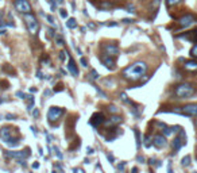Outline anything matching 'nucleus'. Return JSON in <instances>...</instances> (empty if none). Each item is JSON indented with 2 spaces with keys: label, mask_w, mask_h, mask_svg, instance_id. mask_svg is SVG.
<instances>
[{
  "label": "nucleus",
  "mask_w": 197,
  "mask_h": 173,
  "mask_svg": "<svg viewBox=\"0 0 197 173\" xmlns=\"http://www.w3.org/2000/svg\"><path fill=\"white\" fill-rule=\"evenodd\" d=\"M24 99L27 100V110L32 111V108H34V98L32 96H26Z\"/></svg>",
  "instance_id": "obj_18"
},
{
  "label": "nucleus",
  "mask_w": 197,
  "mask_h": 173,
  "mask_svg": "<svg viewBox=\"0 0 197 173\" xmlns=\"http://www.w3.org/2000/svg\"><path fill=\"white\" fill-rule=\"evenodd\" d=\"M59 15H61V18L62 19H66L67 18V11L66 9H59Z\"/></svg>",
  "instance_id": "obj_29"
},
{
  "label": "nucleus",
  "mask_w": 197,
  "mask_h": 173,
  "mask_svg": "<svg viewBox=\"0 0 197 173\" xmlns=\"http://www.w3.org/2000/svg\"><path fill=\"white\" fill-rule=\"evenodd\" d=\"M30 92H34V93H35L36 92V88H30Z\"/></svg>",
  "instance_id": "obj_52"
},
{
  "label": "nucleus",
  "mask_w": 197,
  "mask_h": 173,
  "mask_svg": "<svg viewBox=\"0 0 197 173\" xmlns=\"http://www.w3.org/2000/svg\"><path fill=\"white\" fill-rule=\"evenodd\" d=\"M36 75H38V77H39L40 80H43V79H45V77H43V75H42V72L38 71V73H36Z\"/></svg>",
  "instance_id": "obj_43"
},
{
  "label": "nucleus",
  "mask_w": 197,
  "mask_h": 173,
  "mask_svg": "<svg viewBox=\"0 0 197 173\" xmlns=\"http://www.w3.org/2000/svg\"><path fill=\"white\" fill-rule=\"evenodd\" d=\"M194 93H196V87L190 83H182V84L177 85L174 89V95L178 99H189Z\"/></svg>",
  "instance_id": "obj_3"
},
{
  "label": "nucleus",
  "mask_w": 197,
  "mask_h": 173,
  "mask_svg": "<svg viewBox=\"0 0 197 173\" xmlns=\"http://www.w3.org/2000/svg\"><path fill=\"white\" fill-rule=\"evenodd\" d=\"M55 42H57V45H58V46H63V45H65V42H63V39H62V37H55Z\"/></svg>",
  "instance_id": "obj_28"
},
{
  "label": "nucleus",
  "mask_w": 197,
  "mask_h": 173,
  "mask_svg": "<svg viewBox=\"0 0 197 173\" xmlns=\"http://www.w3.org/2000/svg\"><path fill=\"white\" fill-rule=\"evenodd\" d=\"M174 112L175 114H181V115L197 116V104H186V106L174 110Z\"/></svg>",
  "instance_id": "obj_5"
},
{
  "label": "nucleus",
  "mask_w": 197,
  "mask_h": 173,
  "mask_svg": "<svg viewBox=\"0 0 197 173\" xmlns=\"http://www.w3.org/2000/svg\"><path fill=\"white\" fill-rule=\"evenodd\" d=\"M117 169H119V170H124V164L117 165Z\"/></svg>",
  "instance_id": "obj_45"
},
{
  "label": "nucleus",
  "mask_w": 197,
  "mask_h": 173,
  "mask_svg": "<svg viewBox=\"0 0 197 173\" xmlns=\"http://www.w3.org/2000/svg\"><path fill=\"white\" fill-rule=\"evenodd\" d=\"M5 155L7 157H12V158H15V160H26L27 157L30 155V151H28V149H26V150H22V151H5Z\"/></svg>",
  "instance_id": "obj_12"
},
{
  "label": "nucleus",
  "mask_w": 197,
  "mask_h": 173,
  "mask_svg": "<svg viewBox=\"0 0 197 173\" xmlns=\"http://www.w3.org/2000/svg\"><path fill=\"white\" fill-rule=\"evenodd\" d=\"M120 98H121V100H123L124 103H131L130 100L127 99V95H125V93H120Z\"/></svg>",
  "instance_id": "obj_32"
},
{
  "label": "nucleus",
  "mask_w": 197,
  "mask_h": 173,
  "mask_svg": "<svg viewBox=\"0 0 197 173\" xmlns=\"http://www.w3.org/2000/svg\"><path fill=\"white\" fill-rule=\"evenodd\" d=\"M63 108H61V107H50L49 111H47V119H49L50 123H53V122H57V120L61 118V116L63 115Z\"/></svg>",
  "instance_id": "obj_6"
},
{
  "label": "nucleus",
  "mask_w": 197,
  "mask_h": 173,
  "mask_svg": "<svg viewBox=\"0 0 197 173\" xmlns=\"http://www.w3.org/2000/svg\"><path fill=\"white\" fill-rule=\"evenodd\" d=\"M80 62L82 64V66H88V62H86V60H85L84 57H82V58L80 60Z\"/></svg>",
  "instance_id": "obj_34"
},
{
  "label": "nucleus",
  "mask_w": 197,
  "mask_h": 173,
  "mask_svg": "<svg viewBox=\"0 0 197 173\" xmlns=\"http://www.w3.org/2000/svg\"><path fill=\"white\" fill-rule=\"evenodd\" d=\"M31 114L35 116V118H36V116H39V111H38V110H35V108H34V111H31Z\"/></svg>",
  "instance_id": "obj_39"
},
{
  "label": "nucleus",
  "mask_w": 197,
  "mask_h": 173,
  "mask_svg": "<svg viewBox=\"0 0 197 173\" xmlns=\"http://www.w3.org/2000/svg\"><path fill=\"white\" fill-rule=\"evenodd\" d=\"M7 118L8 119H15V115H7Z\"/></svg>",
  "instance_id": "obj_50"
},
{
  "label": "nucleus",
  "mask_w": 197,
  "mask_h": 173,
  "mask_svg": "<svg viewBox=\"0 0 197 173\" xmlns=\"http://www.w3.org/2000/svg\"><path fill=\"white\" fill-rule=\"evenodd\" d=\"M127 9H128V12H135V11H134V5H128V7H127Z\"/></svg>",
  "instance_id": "obj_41"
},
{
  "label": "nucleus",
  "mask_w": 197,
  "mask_h": 173,
  "mask_svg": "<svg viewBox=\"0 0 197 173\" xmlns=\"http://www.w3.org/2000/svg\"><path fill=\"white\" fill-rule=\"evenodd\" d=\"M146 73H147V65L142 61L134 62V64H131L130 66H127L124 71H123L124 79H127V80H130V81L140 80Z\"/></svg>",
  "instance_id": "obj_1"
},
{
  "label": "nucleus",
  "mask_w": 197,
  "mask_h": 173,
  "mask_svg": "<svg viewBox=\"0 0 197 173\" xmlns=\"http://www.w3.org/2000/svg\"><path fill=\"white\" fill-rule=\"evenodd\" d=\"M89 123L93 126V127H98V126H101L103 123H105V116H104L103 112H94L92 118H90Z\"/></svg>",
  "instance_id": "obj_11"
},
{
  "label": "nucleus",
  "mask_w": 197,
  "mask_h": 173,
  "mask_svg": "<svg viewBox=\"0 0 197 173\" xmlns=\"http://www.w3.org/2000/svg\"><path fill=\"white\" fill-rule=\"evenodd\" d=\"M107 158L111 161V162H113V161H115V158H113V155H112V154H107Z\"/></svg>",
  "instance_id": "obj_40"
},
{
  "label": "nucleus",
  "mask_w": 197,
  "mask_h": 173,
  "mask_svg": "<svg viewBox=\"0 0 197 173\" xmlns=\"http://www.w3.org/2000/svg\"><path fill=\"white\" fill-rule=\"evenodd\" d=\"M23 19H24V23H26L27 28L30 31L31 35H36L38 31H39V23L36 20V18L32 15L31 12L30 14H23Z\"/></svg>",
  "instance_id": "obj_4"
},
{
  "label": "nucleus",
  "mask_w": 197,
  "mask_h": 173,
  "mask_svg": "<svg viewBox=\"0 0 197 173\" xmlns=\"http://www.w3.org/2000/svg\"><path fill=\"white\" fill-rule=\"evenodd\" d=\"M166 138L163 137V135H155V137L152 138V145L155 147H158V149H161V147L166 146Z\"/></svg>",
  "instance_id": "obj_14"
},
{
  "label": "nucleus",
  "mask_w": 197,
  "mask_h": 173,
  "mask_svg": "<svg viewBox=\"0 0 197 173\" xmlns=\"http://www.w3.org/2000/svg\"><path fill=\"white\" fill-rule=\"evenodd\" d=\"M90 77H92V80H96V79H98V73L93 69V71L90 72Z\"/></svg>",
  "instance_id": "obj_31"
},
{
  "label": "nucleus",
  "mask_w": 197,
  "mask_h": 173,
  "mask_svg": "<svg viewBox=\"0 0 197 173\" xmlns=\"http://www.w3.org/2000/svg\"><path fill=\"white\" fill-rule=\"evenodd\" d=\"M49 35L50 37H54V31L51 30V28H49Z\"/></svg>",
  "instance_id": "obj_47"
},
{
  "label": "nucleus",
  "mask_w": 197,
  "mask_h": 173,
  "mask_svg": "<svg viewBox=\"0 0 197 173\" xmlns=\"http://www.w3.org/2000/svg\"><path fill=\"white\" fill-rule=\"evenodd\" d=\"M65 54H66V52H61L59 53V60L61 61H65Z\"/></svg>",
  "instance_id": "obj_33"
},
{
  "label": "nucleus",
  "mask_w": 197,
  "mask_h": 173,
  "mask_svg": "<svg viewBox=\"0 0 197 173\" xmlns=\"http://www.w3.org/2000/svg\"><path fill=\"white\" fill-rule=\"evenodd\" d=\"M94 88H96V91H97V92L100 93V95H101V96H103V98H105V93H104L103 91H101V89L98 88V87H94Z\"/></svg>",
  "instance_id": "obj_35"
},
{
  "label": "nucleus",
  "mask_w": 197,
  "mask_h": 173,
  "mask_svg": "<svg viewBox=\"0 0 197 173\" xmlns=\"http://www.w3.org/2000/svg\"><path fill=\"white\" fill-rule=\"evenodd\" d=\"M0 138L9 147H16L20 143L18 130L12 129V127H3L0 130Z\"/></svg>",
  "instance_id": "obj_2"
},
{
  "label": "nucleus",
  "mask_w": 197,
  "mask_h": 173,
  "mask_svg": "<svg viewBox=\"0 0 197 173\" xmlns=\"http://www.w3.org/2000/svg\"><path fill=\"white\" fill-rule=\"evenodd\" d=\"M49 3H50V5H51V9H55V7H57V4L54 3V0H49Z\"/></svg>",
  "instance_id": "obj_37"
},
{
  "label": "nucleus",
  "mask_w": 197,
  "mask_h": 173,
  "mask_svg": "<svg viewBox=\"0 0 197 173\" xmlns=\"http://www.w3.org/2000/svg\"><path fill=\"white\" fill-rule=\"evenodd\" d=\"M181 1V0H166V4L169 5V7H171V5H177Z\"/></svg>",
  "instance_id": "obj_26"
},
{
  "label": "nucleus",
  "mask_w": 197,
  "mask_h": 173,
  "mask_svg": "<svg viewBox=\"0 0 197 173\" xmlns=\"http://www.w3.org/2000/svg\"><path fill=\"white\" fill-rule=\"evenodd\" d=\"M190 165V155H185L182 158V166H189Z\"/></svg>",
  "instance_id": "obj_22"
},
{
  "label": "nucleus",
  "mask_w": 197,
  "mask_h": 173,
  "mask_svg": "<svg viewBox=\"0 0 197 173\" xmlns=\"http://www.w3.org/2000/svg\"><path fill=\"white\" fill-rule=\"evenodd\" d=\"M16 96H19L20 99H24V98H26V95H24L23 92H20V91H19V92H16Z\"/></svg>",
  "instance_id": "obj_36"
},
{
  "label": "nucleus",
  "mask_w": 197,
  "mask_h": 173,
  "mask_svg": "<svg viewBox=\"0 0 197 173\" xmlns=\"http://www.w3.org/2000/svg\"><path fill=\"white\" fill-rule=\"evenodd\" d=\"M194 22H196V18L193 16L192 14H185L184 16H181L178 19V26L181 28H188L192 24H194Z\"/></svg>",
  "instance_id": "obj_8"
},
{
  "label": "nucleus",
  "mask_w": 197,
  "mask_h": 173,
  "mask_svg": "<svg viewBox=\"0 0 197 173\" xmlns=\"http://www.w3.org/2000/svg\"><path fill=\"white\" fill-rule=\"evenodd\" d=\"M53 150H54V153H55V155L58 157L59 160H62V157H63V155H62V153L59 151V149H58V147H57V146H54V147H53Z\"/></svg>",
  "instance_id": "obj_25"
},
{
  "label": "nucleus",
  "mask_w": 197,
  "mask_h": 173,
  "mask_svg": "<svg viewBox=\"0 0 197 173\" xmlns=\"http://www.w3.org/2000/svg\"><path fill=\"white\" fill-rule=\"evenodd\" d=\"M13 7L20 14L31 12V4L28 3V0H15V1H13Z\"/></svg>",
  "instance_id": "obj_7"
},
{
  "label": "nucleus",
  "mask_w": 197,
  "mask_h": 173,
  "mask_svg": "<svg viewBox=\"0 0 197 173\" xmlns=\"http://www.w3.org/2000/svg\"><path fill=\"white\" fill-rule=\"evenodd\" d=\"M86 151H88V154H93V153H94L92 147H88V149H86Z\"/></svg>",
  "instance_id": "obj_44"
},
{
  "label": "nucleus",
  "mask_w": 197,
  "mask_h": 173,
  "mask_svg": "<svg viewBox=\"0 0 197 173\" xmlns=\"http://www.w3.org/2000/svg\"><path fill=\"white\" fill-rule=\"evenodd\" d=\"M38 168H39V164H38V162L32 164V169H38Z\"/></svg>",
  "instance_id": "obj_46"
},
{
  "label": "nucleus",
  "mask_w": 197,
  "mask_h": 173,
  "mask_svg": "<svg viewBox=\"0 0 197 173\" xmlns=\"http://www.w3.org/2000/svg\"><path fill=\"white\" fill-rule=\"evenodd\" d=\"M100 60H101V62H103V65H105V68L111 69V71L115 69V60H113V57H111V56L103 53V56L100 57Z\"/></svg>",
  "instance_id": "obj_13"
},
{
  "label": "nucleus",
  "mask_w": 197,
  "mask_h": 173,
  "mask_svg": "<svg viewBox=\"0 0 197 173\" xmlns=\"http://www.w3.org/2000/svg\"><path fill=\"white\" fill-rule=\"evenodd\" d=\"M66 27L67 28H76L77 27V22L74 18H69L66 20Z\"/></svg>",
  "instance_id": "obj_19"
},
{
  "label": "nucleus",
  "mask_w": 197,
  "mask_h": 173,
  "mask_svg": "<svg viewBox=\"0 0 197 173\" xmlns=\"http://www.w3.org/2000/svg\"><path fill=\"white\" fill-rule=\"evenodd\" d=\"M109 110H111V112H113V114H116V112H117V108L115 106H111V107H109Z\"/></svg>",
  "instance_id": "obj_38"
},
{
  "label": "nucleus",
  "mask_w": 197,
  "mask_h": 173,
  "mask_svg": "<svg viewBox=\"0 0 197 173\" xmlns=\"http://www.w3.org/2000/svg\"><path fill=\"white\" fill-rule=\"evenodd\" d=\"M135 137H136V146H140V137H139V131L135 130Z\"/></svg>",
  "instance_id": "obj_30"
},
{
  "label": "nucleus",
  "mask_w": 197,
  "mask_h": 173,
  "mask_svg": "<svg viewBox=\"0 0 197 173\" xmlns=\"http://www.w3.org/2000/svg\"><path fill=\"white\" fill-rule=\"evenodd\" d=\"M57 1H58L59 4H62V3H63V0H57Z\"/></svg>",
  "instance_id": "obj_54"
},
{
  "label": "nucleus",
  "mask_w": 197,
  "mask_h": 173,
  "mask_svg": "<svg viewBox=\"0 0 197 173\" xmlns=\"http://www.w3.org/2000/svg\"><path fill=\"white\" fill-rule=\"evenodd\" d=\"M193 34H194V37H196V38H197V28H196V30H194V31H193Z\"/></svg>",
  "instance_id": "obj_53"
},
{
  "label": "nucleus",
  "mask_w": 197,
  "mask_h": 173,
  "mask_svg": "<svg viewBox=\"0 0 197 173\" xmlns=\"http://www.w3.org/2000/svg\"><path fill=\"white\" fill-rule=\"evenodd\" d=\"M73 172H81V173H84V170H82V169H73Z\"/></svg>",
  "instance_id": "obj_49"
},
{
  "label": "nucleus",
  "mask_w": 197,
  "mask_h": 173,
  "mask_svg": "<svg viewBox=\"0 0 197 173\" xmlns=\"http://www.w3.org/2000/svg\"><path fill=\"white\" fill-rule=\"evenodd\" d=\"M119 123H121V118H120V116H112L111 119L107 122L108 126H113V124H119Z\"/></svg>",
  "instance_id": "obj_17"
},
{
  "label": "nucleus",
  "mask_w": 197,
  "mask_h": 173,
  "mask_svg": "<svg viewBox=\"0 0 197 173\" xmlns=\"http://www.w3.org/2000/svg\"><path fill=\"white\" fill-rule=\"evenodd\" d=\"M101 49H103V53L108 54V56H111V57H117L119 56V53H120V50H119V47H117L116 45L113 43H104L101 45Z\"/></svg>",
  "instance_id": "obj_9"
},
{
  "label": "nucleus",
  "mask_w": 197,
  "mask_h": 173,
  "mask_svg": "<svg viewBox=\"0 0 197 173\" xmlns=\"http://www.w3.org/2000/svg\"><path fill=\"white\" fill-rule=\"evenodd\" d=\"M67 69H69V72L72 73V76H74V77H77V76H78V69H77L76 62H74V60H73L72 57L69 58V64H67Z\"/></svg>",
  "instance_id": "obj_16"
},
{
  "label": "nucleus",
  "mask_w": 197,
  "mask_h": 173,
  "mask_svg": "<svg viewBox=\"0 0 197 173\" xmlns=\"http://www.w3.org/2000/svg\"><path fill=\"white\" fill-rule=\"evenodd\" d=\"M143 145L146 147H150L152 145V139H150V137H148V135H144V142H143Z\"/></svg>",
  "instance_id": "obj_21"
},
{
  "label": "nucleus",
  "mask_w": 197,
  "mask_h": 173,
  "mask_svg": "<svg viewBox=\"0 0 197 173\" xmlns=\"http://www.w3.org/2000/svg\"><path fill=\"white\" fill-rule=\"evenodd\" d=\"M45 18L49 20V23L51 24L53 27H57V24H55V20H54V18L51 16V15H45Z\"/></svg>",
  "instance_id": "obj_23"
},
{
  "label": "nucleus",
  "mask_w": 197,
  "mask_h": 173,
  "mask_svg": "<svg viewBox=\"0 0 197 173\" xmlns=\"http://www.w3.org/2000/svg\"><path fill=\"white\" fill-rule=\"evenodd\" d=\"M98 7H100V8H103V9H105V8H112V7H113V4H112L111 1H101V3L98 4Z\"/></svg>",
  "instance_id": "obj_20"
},
{
  "label": "nucleus",
  "mask_w": 197,
  "mask_h": 173,
  "mask_svg": "<svg viewBox=\"0 0 197 173\" xmlns=\"http://www.w3.org/2000/svg\"><path fill=\"white\" fill-rule=\"evenodd\" d=\"M184 145H186V135H185L184 130H179L178 137H175L173 141V147H174V150H179Z\"/></svg>",
  "instance_id": "obj_10"
},
{
  "label": "nucleus",
  "mask_w": 197,
  "mask_h": 173,
  "mask_svg": "<svg viewBox=\"0 0 197 173\" xmlns=\"http://www.w3.org/2000/svg\"><path fill=\"white\" fill-rule=\"evenodd\" d=\"M88 26H89L90 28H94V27H96V26H94V24H93V23H89V24H88Z\"/></svg>",
  "instance_id": "obj_51"
},
{
  "label": "nucleus",
  "mask_w": 197,
  "mask_h": 173,
  "mask_svg": "<svg viewBox=\"0 0 197 173\" xmlns=\"http://www.w3.org/2000/svg\"><path fill=\"white\" fill-rule=\"evenodd\" d=\"M8 85H9V83H8V81L3 80V81H1V83H0V89H7V88H8Z\"/></svg>",
  "instance_id": "obj_27"
},
{
  "label": "nucleus",
  "mask_w": 197,
  "mask_h": 173,
  "mask_svg": "<svg viewBox=\"0 0 197 173\" xmlns=\"http://www.w3.org/2000/svg\"><path fill=\"white\" fill-rule=\"evenodd\" d=\"M190 56H192L193 58H196V60H197V43L193 46L192 49H190Z\"/></svg>",
  "instance_id": "obj_24"
},
{
  "label": "nucleus",
  "mask_w": 197,
  "mask_h": 173,
  "mask_svg": "<svg viewBox=\"0 0 197 173\" xmlns=\"http://www.w3.org/2000/svg\"><path fill=\"white\" fill-rule=\"evenodd\" d=\"M184 69H185V71H188V72H197V61H196V60H189V61H185Z\"/></svg>",
  "instance_id": "obj_15"
},
{
  "label": "nucleus",
  "mask_w": 197,
  "mask_h": 173,
  "mask_svg": "<svg viewBox=\"0 0 197 173\" xmlns=\"http://www.w3.org/2000/svg\"><path fill=\"white\" fill-rule=\"evenodd\" d=\"M121 22H123V23H132L134 20H132V19H123Z\"/></svg>",
  "instance_id": "obj_42"
},
{
  "label": "nucleus",
  "mask_w": 197,
  "mask_h": 173,
  "mask_svg": "<svg viewBox=\"0 0 197 173\" xmlns=\"http://www.w3.org/2000/svg\"><path fill=\"white\" fill-rule=\"evenodd\" d=\"M138 161H139V162H144V158H143V157H140V155H139V157H138Z\"/></svg>",
  "instance_id": "obj_48"
}]
</instances>
